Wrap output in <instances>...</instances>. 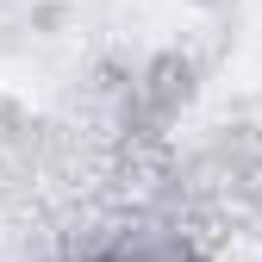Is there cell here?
Instances as JSON below:
<instances>
[{"mask_svg": "<svg viewBox=\"0 0 262 262\" xmlns=\"http://www.w3.org/2000/svg\"><path fill=\"white\" fill-rule=\"evenodd\" d=\"M75 262H193V250H181L175 237H113Z\"/></svg>", "mask_w": 262, "mask_h": 262, "instance_id": "cell-1", "label": "cell"}]
</instances>
